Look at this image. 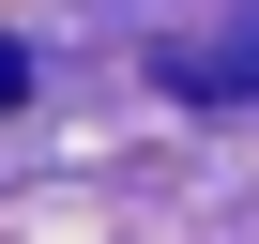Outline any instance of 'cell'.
Masks as SVG:
<instances>
[{"mask_svg": "<svg viewBox=\"0 0 259 244\" xmlns=\"http://www.w3.org/2000/svg\"><path fill=\"white\" fill-rule=\"evenodd\" d=\"M244 76H259V31H229V46H198V61H183V92H244Z\"/></svg>", "mask_w": 259, "mask_h": 244, "instance_id": "1", "label": "cell"}, {"mask_svg": "<svg viewBox=\"0 0 259 244\" xmlns=\"http://www.w3.org/2000/svg\"><path fill=\"white\" fill-rule=\"evenodd\" d=\"M16 92H31V46H0V107H16Z\"/></svg>", "mask_w": 259, "mask_h": 244, "instance_id": "2", "label": "cell"}]
</instances>
